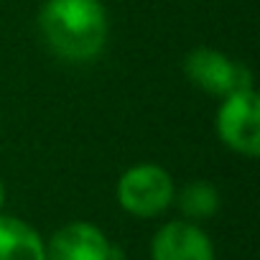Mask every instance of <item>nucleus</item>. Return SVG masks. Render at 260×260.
I'll use <instances>...</instances> for the list:
<instances>
[{"label":"nucleus","instance_id":"7","mask_svg":"<svg viewBox=\"0 0 260 260\" xmlns=\"http://www.w3.org/2000/svg\"><path fill=\"white\" fill-rule=\"evenodd\" d=\"M0 260H46V240L26 219L0 212Z\"/></svg>","mask_w":260,"mask_h":260},{"label":"nucleus","instance_id":"8","mask_svg":"<svg viewBox=\"0 0 260 260\" xmlns=\"http://www.w3.org/2000/svg\"><path fill=\"white\" fill-rule=\"evenodd\" d=\"M174 204L179 207L181 212V219H189V222H204V219H212L217 212H219V189L207 181V179H194L189 184H184L181 189H176V197H174Z\"/></svg>","mask_w":260,"mask_h":260},{"label":"nucleus","instance_id":"2","mask_svg":"<svg viewBox=\"0 0 260 260\" xmlns=\"http://www.w3.org/2000/svg\"><path fill=\"white\" fill-rule=\"evenodd\" d=\"M176 181L158 164H136L120 174L115 199L120 209L136 219H156L174 207Z\"/></svg>","mask_w":260,"mask_h":260},{"label":"nucleus","instance_id":"3","mask_svg":"<svg viewBox=\"0 0 260 260\" xmlns=\"http://www.w3.org/2000/svg\"><path fill=\"white\" fill-rule=\"evenodd\" d=\"M214 130L219 143L242 156V158H257L260 153V94L255 87L232 92L222 97L217 115H214Z\"/></svg>","mask_w":260,"mask_h":260},{"label":"nucleus","instance_id":"9","mask_svg":"<svg viewBox=\"0 0 260 260\" xmlns=\"http://www.w3.org/2000/svg\"><path fill=\"white\" fill-rule=\"evenodd\" d=\"M3 207H6V184L0 179V212H3Z\"/></svg>","mask_w":260,"mask_h":260},{"label":"nucleus","instance_id":"1","mask_svg":"<svg viewBox=\"0 0 260 260\" xmlns=\"http://www.w3.org/2000/svg\"><path fill=\"white\" fill-rule=\"evenodd\" d=\"M39 31L56 59L92 64L107 46V8L102 0H46L39 13Z\"/></svg>","mask_w":260,"mask_h":260},{"label":"nucleus","instance_id":"4","mask_svg":"<svg viewBox=\"0 0 260 260\" xmlns=\"http://www.w3.org/2000/svg\"><path fill=\"white\" fill-rule=\"evenodd\" d=\"M184 74L197 89H202L204 94L219 97V100L232 92L255 87L252 72L245 61H237L212 46L191 49L184 56Z\"/></svg>","mask_w":260,"mask_h":260},{"label":"nucleus","instance_id":"6","mask_svg":"<svg viewBox=\"0 0 260 260\" xmlns=\"http://www.w3.org/2000/svg\"><path fill=\"white\" fill-rule=\"evenodd\" d=\"M151 260H217L207 230L189 219H171L151 237Z\"/></svg>","mask_w":260,"mask_h":260},{"label":"nucleus","instance_id":"5","mask_svg":"<svg viewBox=\"0 0 260 260\" xmlns=\"http://www.w3.org/2000/svg\"><path fill=\"white\" fill-rule=\"evenodd\" d=\"M120 247L110 242L102 227L87 219L61 224L46 240V260H117Z\"/></svg>","mask_w":260,"mask_h":260}]
</instances>
